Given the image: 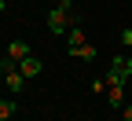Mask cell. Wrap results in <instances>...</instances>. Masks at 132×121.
Here are the masks:
<instances>
[{
	"instance_id": "1",
	"label": "cell",
	"mask_w": 132,
	"mask_h": 121,
	"mask_svg": "<svg viewBox=\"0 0 132 121\" xmlns=\"http://www.w3.org/2000/svg\"><path fill=\"white\" fill-rule=\"evenodd\" d=\"M73 26H77V7H73V0H55V7L48 11V29H52V37L70 33Z\"/></svg>"
},
{
	"instance_id": "2",
	"label": "cell",
	"mask_w": 132,
	"mask_h": 121,
	"mask_svg": "<svg viewBox=\"0 0 132 121\" xmlns=\"http://www.w3.org/2000/svg\"><path fill=\"white\" fill-rule=\"evenodd\" d=\"M128 77H132V55H114L110 74H106V88H125Z\"/></svg>"
},
{
	"instance_id": "3",
	"label": "cell",
	"mask_w": 132,
	"mask_h": 121,
	"mask_svg": "<svg viewBox=\"0 0 132 121\" xmlns=\"http://www.w3.org/2000/svg\"><path fill=\"white\" fill-rule=\"evenodd\" d=\"M85 44H88V41H85V29H81V26H73L70 33H66V51H70V55H77Z\"/></svg>"
},
{
	"instance_id": "4",
	"label": "cell",
	"mask_w": 132,
	"mask_h": 121,
	"mask_svg": "<svg viewBox=\"0 0 132 121\" xmlns=\"http://www.w3.org/2000/svg\"><path fill=\"white\" fill-rule=\"evenodd\" d=\"M4 84H7V92H15V95H19V92L26 88V77H22V70H19V66L4 74Z\"/></svg>"
},
{
	"instance_id": "5",
	"label": "cell",
	"mask_w": 132,
	"mask_h": 121,
	"mask_svg": "<svg viewBox=\"0 0 132 121\" xmlns=\"http://www.w3.org/2000/svg\"><path fill=\"white\" fill-rule=\"evenodd\" d=\"M19 70H22V77L29 81V77H40V70H44V62L29 55V59H22V62H19Z\"/></svg>"
},
{
	"instance_id": "6",
	"label": "cell",
	"mask_w": 132,
	"mask_h": 121,
	"mask_svg": "<svg viewBox=\"0 0 132 121\" xmlns=\"http://www.w3.org/2000/svg\"><path fill=\"white\" fill-rule=\"evenodd\" d=\"M7 55H11L15 62H22V59H29V44H26V41H11V44H7Z\"/></svg>"
},
{
	"instance_id": "7",
	"label": "cell",
	"mask_w": 132,
	"mask_h": 121,
	"mask_svg": "<svg viewBox=\"0 0 132 121\" xmlns=\"http://www.w3.org/2000/svg\"><path fill=\"white\" fill-rule=\"evenodd\" d=\"M15 110H19V107H15V99H0V121H11Z\"/></svg>"
},
{
	"instance_id": "8",
	"label": "cell",
	"mask_w": 132,
	"mask_h": 121,
	"mask_svg": "<svg viewBox=\"0 0 132 121\" xmlns=\"http://www.w3.org/2000/svg\"><path fill=\"white\" fill-rule=\"evenodd\" d=\"M95 55H99V51H95V44H85V48H81V51H77L73 59H81V62H92Z\"/></svg>"
},
{
	"instance_id": "9",
	"label": "cell",
	"mask_w": 132,
	"mask_h": 121,
	"mask_svg": "<svg viewBox=\"0 0 132 121\" xmlns=\"http://www.w3.org/2000/svg\"><path fill=\"white\" fill-rule=\"evenodd\" d=\"M121 44H125V48H132V29H121Z\"/></svg>"
},
{
	"instance_id": "10",
	"label": "cell",
	"mask_w": 132,
	"mask_h": 121,
	"mask_svg": "<svg viewBox=\"0 0 132 121\" xmlns=\"http://www.w3.org/2000/svg\"><path fill=\"white\" fill-rule=\"evenodd\" d=\"M0 15H4V0H0Z\"/></svg>"
},
{
	"instance_id": "11",
	"label": "cell",
	"mask_w": 132,
	"mask_h": 121,
	"mask_svg": "<svg viewBox=\"0 0 132 121\" xmlns=\"http://www.w3.org/2000/svg\"><path fill=\"white\" fill-rule=\"evenodd\" d=\"M121 121H128V117H121Z\"/></svg>"
}]
</instances>
